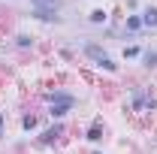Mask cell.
I'll list each match as a JSON object with an SVG mask.
<instances>
[{"label": "cell", "mask_w": 157, "mask_h": 154, "mask_svg": "<svg viewBox=\"0 0 157 154\" xmlns=\"http://www.w3.org/2000/svg\"><path fill=\"white\" fill-rule=\"evenodd\" d=\"M91 21H94V24L106 21V12H103V9H94V12H91Z\"/></svg>", "instance_id": "7"}, {"label": "cell", "mask_w": 157, "mask_h": 154, "mask_svg": "<svg viewBox=\"0 0 157 154\" xmlns=\"http://www.w3.org/2000/svg\"><path fill=\"white\" fill-rule=\"evenodd\" d=\"M33 9H60L58 0H33Z\"/></svg>", "instance_id": "5"}, {"label": "cell", "mask_w": 157, "mask_h": 154, "mask_svg": "<svg viewBox=\"0 0 157 154\" xmlns=\"http://www.w3.org/2000/svg\"><path fill=\"white\" fill-rule=\"evenodd\" d=\"M73 103H76V100H73V97H63V100H58V103H52V115H55V118H60V115H67V112H70V109H73Z\"/></svg>", "instance_id": "2"}, {"label": "cell", "mask_w": 157, "mask_h": 154, "mask_svg": "<svg viewBox=\"0 0 157 154\" xmlns=\"http://www.w3.org/2000/svg\"><path fill=\"white\" fill-rule=\"evenodd\" d=\"M142 24H145V27H157V6H148V9L142 12Z\"/></svg>", "instance_id": "3"}, {"label": "cell", "mask_w": 157, "mask_h": 154, "mask_svg": "<svg viewBox=\"0 0 157 154\" xmlns=\"http://www.w3.org/2000/svg\"><path fill=\"white\" fill-rule=\"evenodd\" d=\"M145 64L154 67V64H157V52H145Z\"/></svg>", "instance_id": "8"}, {"label": "cell", "mask_w": 157, "mask_h": 154, "mask_svg": "<svg viewBox=\"0 0 157 154\" xmlns=\"http://www.w3.org/2000/svg\"><path fill=\"white\" fill-rule=\"evenodd\" d=\"M139 27H142V18L130 15V18H127V30H139Z\"/></svg>", "instance_id": "6"}, {"label": "cell", "mask_w": 157, "mask_h": 154, "mask_svg": "<svg viewBox=\"0 0 157 154\" xmlns=\"http://www.w3.org/2000/svg\"><path fill=\"white\" fill-rule=\"evenodd\" d=\"M18 45H21V48H27V45H30V37H24V33H21V37H18Z\"/></svg>", "instance_id": "10"}, {"label": "cell", "mask_w": 157, "mask_h": 154, "mask_svg": "<svg viewBox=\"0 0 157 154\" xmlns=\"http://www.w3.org/2000/svg\"><path fill=\"white\" fill-rule=\"evenodd\" d=\"M85 55H88L91 60H97L100 67H106L109 73H115V70H118V64H115L112 58H109V55H106V52H103L100 45H94V42H88V45H85Z\"/></svg>", "instance_id": "1"}, {"label": "cell", "mask_w": 157, "mask_h": 154, "mask_svg": "<svg viewBox=\"0 0 157 154\" xmlns=\"http://www.w3.org/2000/svg\"><path fill=\"white\" fill-rule=\"evenodd\" d=\"M0 136H3V115H0Z\"/></svg>", "instance_id": "11"}, {"label": "cell", "mask_w": 157, "mask_h": 154, "mask_svg": "<svg viewBox=\"0 0 157 154\" xmlns=\"http://www.w3.org/2000/svg\"><path fill=\"white\" fill-rule=\"evenodd\" d=\"M33 15L42 21H58V9H33Z\"/></svg>", "instance_id": "4"}, {"label": "cell", "mask_w": 157, "mask_h": 154, "mask_svg": "<svg viewBox=\"0 0 157 154\" xmlns=\"http://www.w3.org/2000/svg\"><path fill=\"white\" fill-rule=\"evenodd\" d=\"M21 124H24V127L30 130V127H36V118H33V115H27V118H24V121H21Z\"/></svg>", "instance_id": "9"}]
</instances>
